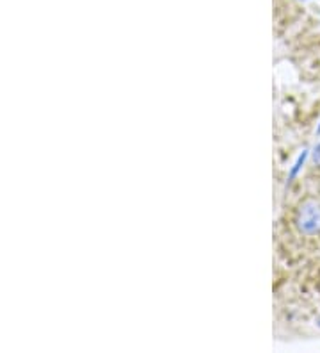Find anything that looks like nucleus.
Masks as SVG:
<instances>
[{
  "instance_id": "nucleus-1",
  "label": "nucleus",
  "mask_w": 320,
  "mask_h": 353,
  "mask_svg": "<svg viewBox=\"0 0 320 353\" xmlns=\"http://www.w3.org/2000/svg\"><path fill=\"white\" fill-rule=\"evenodd\" d=\"M297 228L306 236L320 232V203L308 200L299 207L297 216H295Z\"/></svg>"
},
{
  "instance_id": "nucleus-2",
  "label": "nucleus",
  "mask_w": 320,
  "mask_h": 353,
  "mask_svg": "<svg viewBox=\"0 0 320 353\" xmlns=\"http://www.w3.org/2000/svg\"><path fill=\"white\" fill-rule=\"evenodd\" d=\"M315 159H319V161H320V147L317 148V152H315Z\"/></svg>"
}]
</instances>
